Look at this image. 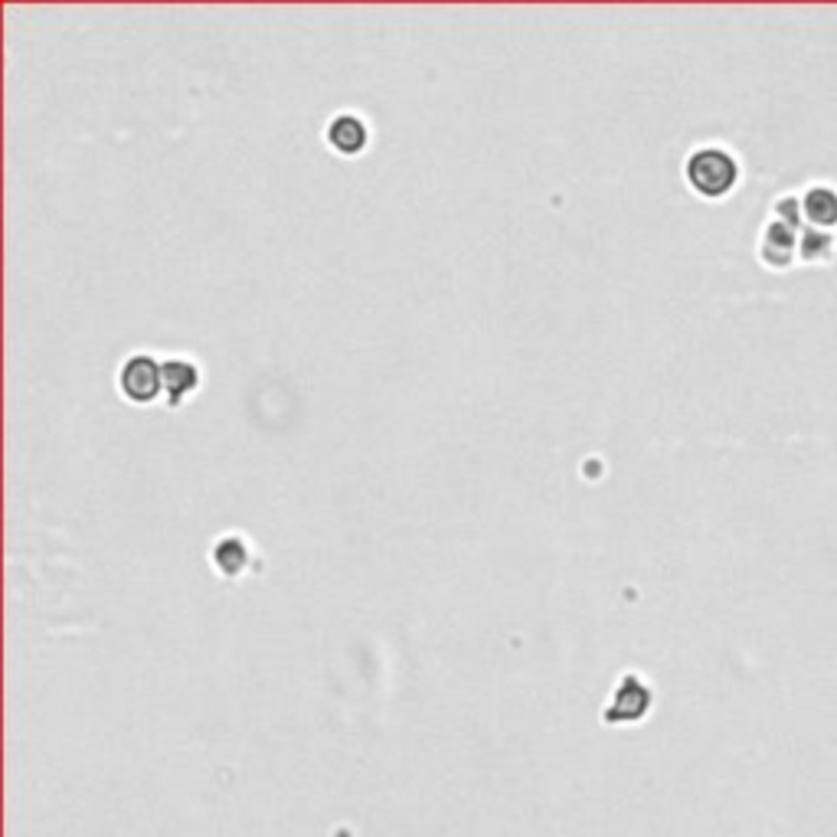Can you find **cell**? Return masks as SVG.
<instances>
[{
    "instance_id": "obj_6",
    "label": "cell",
    "mask_w": 837,
    "mask_h": 837,
    "mask_svg": "<svg viewBox=\"0 0 837 837\" xmlns=\"http://www.w3.org/2000/svg\"><path fill=\"white\" fill-rule=\"evenodd\" d=\"M651 706V688L638 678V674H626L616 698H612V706L606 713V723H626V720H638L644 716Z\"/></svg>"
},
{
    "instance_id": "obj_4",
    "label": "cell",
    "mask_w": 837,
    "mask_h": 837,
    "mask_svg": "<svg viewBox=\"0 0 837 837\" xmlns=\"http://www.w3.org/2000/svg\"><path fill=\"white\" fill-rule=\"evenodd\" d=\"M324 141L331 151H338L341 157H356L366 151L370 144V125L356 115V112H338L328 128H324Z\"/></svg>"
},
{
    "instance_id": "obj_5",
    "label": "cell",
    "mask_w": 837,
    "mask_h": 837,
    "mask_svg": "<svg viewBox=\"0 0 837 837\" xmlns=\"http://www.w3.org/2000/svg\"><path fill=\"white\" fill-rule=\"evenodd\" d=\"M798 229L782 223V219H772L766 229H763V242H760V259L772 266V269H788L798 256Z\"/></svg>"
},
{
    "instance_id": "obj_9",
    "label": "cell",
    "mask_w": 837,
    "mask_h": 837,
    "mask_svg": "<svg viewBox=\"0 0 837 837\" xmlns=\"http://www.w3.org/2000/svg\"><path fill=\"white\" fill-rule=\"evenodd\" d=\"M798 256L805 262H828L835 256V236L831 232H822V229H808L802 232L798 239Z\"/></svg>"
},
{
    "instance_id": "obj_3",
    "label": "cell",
    "mask_w": 837,
    "mask_h": 837,
    "mask_svg": "<svg viewBox=\"0 0 837 837\" xmlns=\"http://www.w3.org/2000/svg\"><path fill=\"white\" fill-rule=\"evenodd\" d=\"M161 370H164V403H167V410H180L204 383V373H200L197 360H190V356H164Z\"/></svg>"
},
{
    "instance_id": "obj_7",
    "label": "cell",
    "mask_w": 837,
    "mask_h": 837,
    "mask_svg": "<svg viewBox=\"0 0 837 837\" xmlns=\"http://www.w3.org/2000/svg\"><path fill=\"white\" fill-rule=\"evenodd\" d=\"M209 562L219 576L232 579V576H242L246 566L252 562V550L249 544L239 537V534H223L219 540H213L209 547Z\"/></svg>"
},
{
    "instance_id": "obj_2",
    "label": "cell",
    "mask_w": 837,
    "mask_h": 837,
    "mask_svg": "<svg viewBox=\"0 0 837 837\" xmlns=\"http://www.w3.org/2000/svg\"><path fill=\"white\" fill-rule=\"evenodd\" d=\"M118 393L135 406H151L164 396V370L154 353H128L118 366Z\"/></svg>"
},
{
    "instance_id": "obj_1",
    "label": "cell",
    "mask_w": 837,
    "mask_h": 837,
    "mask_svg": "<svg viewBox=\"0 0 837 837\" xmlns=\"http://www.w3.org/2000/svg\"><path fill=\"white\" fill-rule=\"evenodd\" d=\"M743 177L740 157L723 144H700L684 161V180L703 200H723Z\"/></svg>"
},
{
    "instance_id": "obj_8",
    "label": "cell",
    "mask_w": 837,
    "mask_h": 837,
    "mask_svg": "<svg viewBox=\"0 0 837 837\" xmlns=\"http://www.w3.org/2000/svg\"><path fill=\"white\" fill-rule=\"evenodd\" d=\"M802 213H805L815 226H822V229L837 226L835 187H831V184H815V187H808V190H805V197H802Z\"/></svg>"
}]
</instances>
